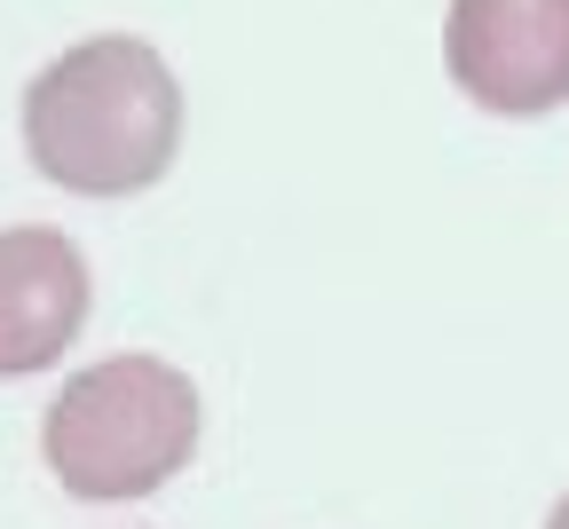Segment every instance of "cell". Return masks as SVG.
<instances>
[{
	"label": "cell",
	"mask_w": 569,
	"mask_h": 529,
	"mask_svg": "<svg viewBox=\"0 0 569 529\" xmlns=\"http://www.w3.org/2000/svg\"><path fill=\"white\" fill-rule=\"evenodd\" d=\"M198 388L167 356H103L71 371L40 419V459L71 498H142L190 467Z\"/></svg>",
	"instance_id": "7a4b0ae2"
},
{
	"label": "cell",
	"mask_w": 569,
	"mask_h": 529,
	"mask_svg": "<svg viewBox=\"0 0 569 529\" xmlns=\"http://www.w3.org/2000/svg\"><path fill=\"white\" fill-rule=\"evenodd\" d=\"M451 88L490 119H546L569 103V0H451Z\"/></svg>",
	"instance_id": "3957f363"
},
{
	"label": "cell",
	"mask_w": 569,
	"mask_h": 529,
	"mask_svg": "<svg viewBox=\"0 0 569 529\" xmlns=\"http://www.w3.org/2000/svg\"><path fill=\"white\" fill-rule=\"evenodd\" d=\"M88 253L63 230H0V380L48 371L88 325Z\"/></svg>",
	"instance_id": "277c9868"
},
{
	"label": "cell",
	"mask_w": 569,
	"mask_h": 529,
	"mask_svg": "<svg viewBox=\"0 0 569 529\" xmlns=\"http://www.w3.org/2000/svg\"><path fill=\"white\" fill-rule=\"evenodd\" d=\"M546 529H569V498H561V506H553V513H546Z\"/></svg>",
	"instance_id": "5b68a950"
},
{
	"label": "cell",
	"mask_w": 569,
	"mask_h": 529,
	"mask_svg": "<svg viewBox=\"0 0 569 529\" xmlns=\"http://www.w3.org/2000/svg\"><path fill=\"white\" fill-rule=\"evenodd\" d=\"M24 150L71 198L151 190L182 150L174 63L134 32H96L80 48H63L24 88Z\"/></svg>",
	"instance_id": "6da1fadb"
}]
</instances>
